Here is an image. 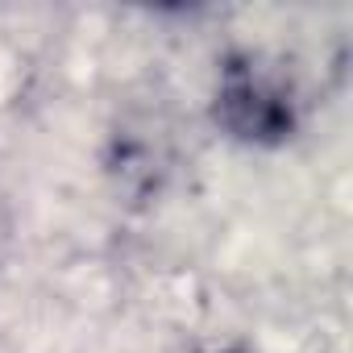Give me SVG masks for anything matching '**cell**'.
<instances>
[{
	"label": "cell",
	"instance_id": "2",
	"mask_svg": "<svg viewBox=\"0 0 353 353\" xmlns=\"http://www.w3.org/2000/svg\"><path fill=\"white\" fill-rule=\"evenodd\" d=\"M225 353H245V349H225Z\"/></svg>",
	"mask_w": 353,
	"mask_h": 353
},
{
	"label": "cell",
	"instance_id": "1",
	"mask_svg": "<svg viewBox=\"0 0 353 353\" xmlns=\"http://www.w3.org/2000/svg\"><path fill=\"white\" fill-rule=\"evenodd\" d=\"M212 117L233 141L262 145V150L291 141L299 129V108H295L291 88L270 67H262V59L254 54L225 59Z\"/></svg>",
	"mask_w": 353,
	"mask_h": 353
}]
</instances>
